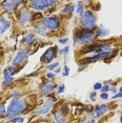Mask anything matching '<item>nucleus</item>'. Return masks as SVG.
I'll use <instances>...</instances> for the list:
<instances>
[{"label": "nucleus", "instance_id": "nucleus-1", "mask_svg": "<svg viewBox=\"0 0 122 123\" xmlns=\"http://www.w3.org/2000/svg\"><path fill=\"white\" fill-rule=\"evenodd\" d=\"M96 39V31L80 27V29H77L74 32V45L78 44V45L81 46H86L92 44Z\"/></svg>", "mask_w": 122, "mask_h": 123}, {"label": "nucleus", "instance_id": "nucleus-2", "mask_svg": "<svg viewBox=\"0 0 122 123\" xmlns=\"http://www.w3.org/2000/svg\"><path fill=\"white\" fill-rule=\"evenodd\" d=\"M27 102L25 99H23L22 97H15L13 98V100H11L9 106L6 108V115L5 118L13 119L15 117L19 116L20 114L24 113L26 110Z\"/></svg>", "mask_w": 122, "mask_h": 123}, {"label": "nucleus", "instance_id": "nucleus-3", "mask_svg": "<svg viewBox=\"0 0 122 123\" xmlns=\"http://www.w3.org/2000/svg\"><path fill=\"white\" fill-rule=\"evenodd\" d=\"M81 25L83 29L86 30H92V31H96L97 30V18L96 15L93 11L91 10H86L84 11L83 15L81 16Z\"/></svg>", "mask_w": 122, "mask_h": 123}, {"label": "nucleus", "instance_id": "nucleus-4", "mask_svg": "<svg viewBox=\"0 0 122 123\" xmlns=\"http://www.w3.org/2000/svg\"><path fill=\"white\" fill-rule=\"evenodd\" d=\"M112 49V45L110 43H92L90 45L83 46L82 49L80 51V54L85 55V54H90V53H95L99 54L102 52H109Z\"/></svg>", "mask_w": 122, "mask_h": 123}, {"label": "nucleus", "instance_id": "nucleus-5", "mask_svg": "<svg viewBox=\"0 0 122 123\" xmlns=\"http://www.w3.org/2000/svg\"><path fill=\"white\" fill-rule=\"evenodd\" d=\"M57 3L55 0H32L29 2L30 9L37 11V12H41V11L48 10L49 7L53 6Z\"/></svg>", "mask_w": 122, "mask_h": 123}, {"label": "nucleus", "instance_id": "nucleus-6", "mask_svg": "<svg viewBox=\"0 0 122 123\" xmlns=\"http://www.w3.org/2000/svg\"><path fill=\"white\" fill-rule=\"evenodd\" d=\"M41 24H42L46 30L57 31V30H59L61 22H60V19L58 18L57 16H46V17H42V19H41Z\"/></svg>", "mask_w": 122, "mask_h": 123}, {"label": "nucleus", "instance_id": "nucleus-7", "mask_svg": "<svg viewBox=\"0 0 122 123\" xmlns=\"http://www.w3.org/2000/svg\"><path fill=\"white\" fill-rule=\"evenodd\" d=\"M36 18L35 14L32 13L30 11L26 10V9H22L18 12L17 14V19L19 21V23L24 25L26 23H30V22L34 21V19Z\"/></svg>", "mask_w": 122, "mask_h": 123}, {"label": "nucleus", "instance_id": "nucleus-8", "mask_svg": "<svg viewBox=\"0 0 122 123\" xmlns=\"http://www.w3.org/2000/svg\"><path fill=\"white\" fill-rule=\"evenodd\" d=\"M27 3V1H21V0H5V1L1 2V7L3 9L5 12H14L18 9V6L20 4H24Z\"/></svg>", "mask_w": 122, "mask_h": 123}, {"label": "nucleus", "instance_id": "nucleus-9", "mask_svg": "<svg viewBox=\"0 0 122 123\" xmlns=\"http://www.w3.org/2000/svg\"><path fill=\"white\" fill-rule=\"evenodd\" d=\"M57 53H58L57 46L53 45V46H51V47H49V49L43 53V55L41 56V59H40L41 62H42V63H48V64H49L53 60L55 59V58H56Z\"/></svg>", "mask_w": 122, "mask_h": 123}, {"label": "nucleus", "instance_id": "nucleus-10", "mask_svg": "<svg viewBox=\"0 0 122 123\" xmlns=\"http://www.w3.org/2000/svg\"><path fill=\"white\" fill-rule=\"evenodd\" d=\"M56 87H57L56 82H54L53 80L43 81L42 84H41V86H40V97L48 96V95L51 94Z\"/></svg>", "mask_w": 122, "mask_h": 123}, {"label": "nucleus", "instance_id": "nucleus-11", "mask_svg": "<svg viewBox=\"0 0 122 123\" xmlns=\"http://www.w3.org/2000/svg\"><path fill=\"white\" fill-rule=\"evenodd\" d=\"M30 49H29V47L20 49V51L17 53V55L15 56L14 60H13V66L16 68V66L20 65L22 62H24V61L26 60V58L30 56Z\"/></svg>", "mask_w": 122, "mask_h": 123}, {"label": "nucleus", "instance_id": "nucleus-12", "mask_svg": "<svg viewBox=\"0 0 122 123\" xmlns=\"http://www.w3.org/2000/svg\"><path fill=\"white\" fill-rule=\"evenodd\" d=\"M54 106H55V101H53L52 99L48 98L43 105L39 106L38 108L35 110V115H46L48 113L51 111V110L54 107Z\"/></svg>", "mask_w": 122, "mask_h": 123}, {"label": "nucleus", "instance_id": "nucleus-13", "mask_svg": "<svg viewBox=\"0 0 122 123\" xmlns=\"http://www.w3.org/2000/svg\"><path fill=\"white\" fill-rule=\"evenodd\" d=\"M110 110V106L107 104H98L96 105V107H94V111L91 113V116H95L96 118H100L103 115H105Z\"/></svg>", "mask_w": 122, "mask_h": 123}, {"label": "nucleus", "instance_id": "nucleus-14", "mask_svg": "<svg viewBox=\"0 0 122 123\" xmlns=\"http://www.w3.org/2000/svg\"><path fill=\"white\" fill-rule=\"evenodd\" d=\"M11 25H12V22L9 19L4 18L3 16H0V35L4 34L11 27Z\"/></svg>", "mask_w": 122, "mask_h": 123}, {"label": "nucleus", "instance_id": "nucleus-15", "mask_svg": "<svg viewBox=\"0 0 122 123\" xmlns=\"http://www.w3.org/2000/svg\"><path fill=\"white\" fill-rule=\"evenodd\" d=\"M35 41H37L35 34H27L25 37L22 39V43L25 44V45H32L35 43Z\"/></svg>", "mask_w": 122, "mask_h": 123}, {"label": "nucleus", "instance_id": "nucleus-16", "mask_svg": "<svg viewBox=\"0 0 122 123\" xmlns=\"http://www.w3.org/2000/svg\"><path fill=\"white\" fill-rule=\"evenodd\" d=\"M3 84L4 86L5 85H9V84H11V83H13L14 82V78H13V76H11L10 75V73H9V71H7V68H4L3 69Z\"/></svg>", "mask_w": 122, "mask_h": 123}, {"label": "nucleus", "instance_id": "nucleus-17", "mask_svg": "<svg viewBox=\"0 0 122 123\" xmlns=\"http://www.w3.org/2000/svg\"><path fill=\"white\" fill-rule=\"evenodd\" d=\"M64 117H65L64 114L60 111V108H58V110L54 111V119L57 123H62L64 121Z\"/></svg>", "mask_w": 122, "mask_h": 123}, {"label": "nucleus", "instance_id": "nucleus-18", "mask_svg": "<svg viewBox=\"0 0 122 123\" xmlns=\"http://www.w3.org/2000/svg\"><path fill=\"white\" fill-rule=\"evenodd\" d=\"M106 35H109V30L103 25H99L96 30V36L97 37H105Z\"/></svg>", "mask_w": 122, "mask_h": 123}, {"label": "nucleus", "instance_id": "nucleus-19", "mask_svg": "<svg viewBox=\"0 0 122 123\" xmlns=\"http://www.w3.org/2000/svg\"><path fill=\"white\" fill-rule=\"evenodd\" d=\"M34 31L36 34H39V35H48V30L44 27L42 24H37V25H35L34 27Z\"/></svg>", "mask_w": 122, "mask_h": 123}, {"label": "nucleus", "instance_id": "nucleus-20", "mask_svg": "<svg viewBox=\"0 0 122 123\" xmlns=\"http://www.w3.org/2000/svg\"><path fill=\"white\" fill-rule=\"evenodd\" d=\"M74 11H75V6H74V5L68 4V5H66V6H64V9L61 11V13H62V14H70L72 12H74Z\"/></svg>", "mask_w": 122, "mask_h": 123}, {"label": "nucleus", "instance_id": "nucleus-21", "mask_svg": "<svg viewBox=\"0 0 122 123\" xmlns=\"http://www.w3.org/2000/svg\"><path fill=\"white\" fill-rule=\"evenodd\" d=\"M76 12L80 17L83 15V13H84V7H83V2L82 1L78 2V6H77V9H76Z\"/></svg>", "mask_w": 122, "mask_h": 123}, {"label": "nucleus", "instance_id": "nucleus-22", "mask_svg": "<svg viewBox=\"0 0 122 123\" xmlns=\"http://www.w3.org/2000/svg\"><path fill=\"white\" fill-rule=\"evenodd\" d=\"M57 66H59V62H53V63H49L45 66V69L48 71H54L55 68H57Z\"/></svg>", "mask_w": 122, "mask_h": 123}, {"label": "nucleus", "instance_id": "nucleus-23", "mask_svg": "<svg viewBox=\"0 0 122 123\" xmlns=\"http://www.w3.org/2000/svg\"><path fill=\"white\" fill-rule=\"evenodd\" d=\"M60 111H62L63 114H64V116H67V114L70 113V106H68L67 104H63V105H61Z\"/></svg>", "mask_w": 122, "mask_h": 123}, {"label": "nucleus", "instance_id": "nucleus-24", "mask_svg": "<svg viewBox=\"0 0 122 123\" xmlns=\"http://www.w3.org/2000/svg\"><path fill=\"white\" fill-rule=\"evenodd\" d=\"M5 115H6V108L3 103H1L0 104V117H5Z\"/></svg>", "mask_w": 122, "mask_h": 123}, {"label": "nucleus", "instance_id": "nucleus-25", "mask_svg": "<svg viewBox=\"0 0 122 123\" xmlns=\"http://www.w3.org/2000/svg\"><path fill=\"white\" fill-rule=\"evenodd\" d=\"M24 121L23 117H15V118L11 119V123H22Z\"/></svg>", "mask_w": 122, "mask_h": 123}, {"label": "nucleus", "instance_id": "nucleus-26", "mask_svg": "<svg viewBox=\"0 0 122 123\" xmlns=\"http://www.w3.org/2000/svg\"><path fill=\"white\" fill-rule=\"evenodd\" d=\"M7 71H9L11 76H14L16 73H18V71L16 69V68H15V66H13V65L12 66H9V68H7Z\"/></svg>", "mask_w": 122, "mask_h": 123}, {"label": "nucleus", "instance_id": "nucleus-27", "mask_svg": "<svg viewBox=\"0 0 122 123\" xmlns=\"http://www.w3.org/2000/svg\"><path fill=\"white\" fill-rule=\"evenodd\" d=\"M68 51H70V47H68V46H65L64 49H59V51H58V53H59L60 55H66V54L68 53Z\"/></svg>", "mask_w": 122, "mask_h": 123}, {"label": "nucleus", "instance_id": "nucleus-28", "mask_svg": "<svg viewBox=\"0 0 122 123\" xmlns=\"http://www.w3.org/2000/svg\"><path fill=\"white\" fill-rule=\"evenodd\" d=\"M64 89H65V86L64 85H59L58 86V89H57V92H56V94H62V93H64Z\"/></svg>", "mask_w": 122, "mask_h": 123}, {"label": "nucleus", "instance_id": "nucleus-29", "mask_svg": "<svg viewBox=\"0 0 122 123\" xmlns=\"http://www.w3.org/2000/svg\"><path fill=\"white\" fill-rule=\"evenodd\" d=\"M68 74H70V68L65 65L64 66V71H63V73H62V76L66 77V76H68Z\"/></svg>", "mask_w": 122, "mask_h": 123}, {"label": "nucleus", "instance_id": "nucleus-30", "mask_svg": "<svg viewBox=\"0 0 122 123\" xmlns=\"http://www.w3.org/2000/svg\"><path fill=\"white\" fill-rule=\"evenodd\" d=\"M55 76H56V74H55L54 72H49L48 74H46V79H49V80H51V79H53Z\"/></svg>", "mask_w": 122, "mask_h": 123}, {"label": "nucleus", "instance_id": "nucleus-31", "mask_svg": "<svg viewBox=\"0 0 122 123\" xmlns=\"http://www.w3.org/2000/svg\"><path fill=\"white\" fill-rule=\"evenodd\" d=\"M110 86L109 84H104V85H102V88H101V92L102 93H107V92H110Z\"/></svg>", "mask_w": 122, "mask_h": 123}, {"label": "nucleus", "instance_id": "nucleus-32", "mask_svg": "<svg viewBox=\"0 0 122 123\" xmlns=\"http://www.w3.org/2000/svg\"><path fill=\"white\" fill-rule=\"evenodd\" d=\"M101 88H102V83L97 82L94 84V89H95V91H99V89H101Z\"/></svg>", "mask_w": 122, "mask_h": 123}, {"label": "nucleus", "instance_id": "nucleus-33", "mask_svg": "<svg viewBox=\"0 0 122 123\" xmlns=\"http://www.w3.org/2000/svg\"><path fill=\"white\" fill-rule=\"evenodd\" d=\"M48 98H49V99H52L53 101H56V93H51V94H49L48 96H46Z\"/></svg>", "mask_w": 122, "mask_h": 123}, {"label": "nucleus", "instance_id": "nucleus-34", "mask_svg": "<svg viewBox=\"0 0 122 123\" xmlns=\"http://www.w3.org/2000/svg\"><path fill=\"white\" fill-rule=\"evenodd\" d=\"M68 42V38H60L59 39V43L61 44H66Z\"/></svg>", "mask_w": 122, "mask_h": 123}, {"label": "nucleus", "instance_id": "nucleus-35", "mask_svg": "<svg viewBox=\"0 0 122 123\" xmlns=\"http://www.w3.org/2000/svg\"><path fill=\"white\" fill-rule=\"evenodd\" d=\"M84 111L91 114L92 111H94V107H93V106H86V107H84Z\"/></svg>", "mask_w": 122, "mask_h": 123}, {"label": "nucleus", "instance_id": "nucleus-36", "mask_svg": "<svg viewBox=\"0 0 122 123\" xmlns=\"http://www.w3.org/2000/svg\"><path fill=\"white\" fill-rule=\"evenodd\" d=\"M100 98H101V99H103V100H107V99H109V94H107V93H101Z\"/></svg>", "mask_w": 122, "mask_h": 123}, {"label": "nucleus", "instance_id": "nucleus-37", "mask_svg": "<svg viewBox=\"0 0 122 123\" xmlns=\"http://www.w3.org/2000/svg\"><path fill=\"white\" fill-rule=\"evenodd\" d=\"M86 64H81V65H80L79 66V68H78V69H77V71H78V73H80V72H82L83 71V69H85V68H86Z\"/></svg>", "mask_w": 122, "mask_h": 123}, {"label": "nucleus", "instance_id": "nucleus-38", "mask_svg": "<svg viewBox=\"0 0 122 123\" xmlns=\"http://www.w3.org/2000/svg\"><path fill=\"white\" fill-rule=\"evenodd\" d=\"M96 96H97V93H96V92H93V93L91 94V96H90V99L92 100V101H95Z\"/></svg>", "mask_w": 122, "mask_h": 123}, {"label": "nucleus", "instance_id": "nucleus-39", "mask_svg": "<svg viewBox=\"0 0 122 123\" xmlns=\"http://www.w3.org/2000/svg\"><path fill=\"white\" fill-rule=\"evenodd\" d=\"M117 98H122V92H119V93L115 94L113 97V99H117Z\"/></svg>", "mask_w": 122, "mask_h": 123}, {"label": "nucleus", "instance_id": "nucleus-40", "mask_svg": "<svg viewBox=\"0 0 122 123\" xmlns=\"http://www.w3.org/2000/svg\"><path fill=\"white\" fill-rule=\"evenodd\" d=\"M110 92H112V93H114V94H117V88L114 87V86H113V87H110Z\"/></svg>", "mask_w": 122, "mask_h": 123}, {"label": "nucleus", "instance_id": "nucleus-41", "mask_svg": "<svg viewBox=\"0 0 122 123\" xmlns=\"http://www.w3.org/2000/svg\"><path fill=\"white\" fill-rule=\"evenodd\" d=\"M61 72V68H55V71H54V73L55 74H58V73H60Z\"/></svg>", "mask_w": 122, "mask_h": 123}, {"label": "nucleus", "instance_id": "nucleus-42", "mask_svg": "<svg viewBox=\"0 0 122 123\" xmlns=\"http://www.w3.org/2000/svg\"><path fill=\"white\" fill-rule=\"evenodd\" d=\"M85 120H87V117H86V116H83V118L80 120V123H83V122L85 121Z\"/></svg>", "mask_w": 122, "mask_h": 123}, {"label": "nucleus", "instance_id": "nucleus-43", "mask_svg": "<svg viewBox=\"0 0 122 123\" xmlns=\"http://www.w3.org/2000/svg\"><path fill=\"white\" fill-rule=\"evenodd\" d=\"M39 123H55L54 121H42V122H39Z\"/></svg>", "mask_w": 122, "mask_h": 123}, {"label": "nucleus", "instance_id": "nucleus-44", "mask_svg": "<svg viewBox=\"0 0 122 123\" xmlns=\"http://www.w3.org/2000/svg\"><path fill=\"white\" fill-rule=\"evenodd\" d=\"M90 123H96V119H91L90 120Z\"/></svg>", "mask_w": 122, "mask_h": 123}, {"label": "nucleus", "instance_id": "nucleus-45", "mask_svg": "<svg viewBox=\"0 0 122 123\" xmlns=\"http://www.w3.org/2000/svg\"><path fill=\"white\" fill-rule=\"evenodd\" d=\"M62 123H70V122H68V121H66V120H64V121H63Z\"/></svg>", "mask_w": 122, "mask_h": 123}, {"label": "nucleus", "instance_id": "nucleus-46", "mask_svg": "<svg viewBox=\"0 0 122 123\" xmlns=\"http://www.w3.org/2000/svg\"><path fill=\"white\" fill-rule=\"evenodd\" d=\"M120 122L122 123V115H121V116H120Z\"/></svg>", "mask_w": 122, "mask_h": 123}, {"label": "nucleus", "instance_id": "nucleus-47", "mask_svg": "<svg viewBox=\"0 0 122 123\" xmlns=\"http://www.w3.org/2000/svg\"><path fill=\"white\" fill-rule=\"evenodd\" d=\"M120 57H122V51L120 52Z\"/></svg>", "mask_w": 122, "mask_h": 123}, {"label": "nucleus", "instance_id": "nucleus-48", "mask_svg": "<svg viewBox=\"0 0 122 123\" xmlns=\"http://www.w3.org/2000/svg\"><path fill=\"white\" fill-rule=\"evenodd\" d=\"M119 92H122V86L120 87V89H119Z\"/></svg>", "mask_w": 122, "mask_h": 123}, {"label": "nucleus", "instance_id": "nucleus-49", "mask_svg": "<svg viewBox=\"0 0 122 123\" xmlns=\"http://www.w3.org/2000/svg\"><path fill=\"white\" fill-rule=\"evenodd\" d=\"M121 106H122V104H121Z\"/></svg>", "mask_w": 122, "mask_h": 123}, {"label": "nucleus", "instance_id": "nucleus-50", "mask_svg": "<svg viewBox=\"0 0 122 123\" xmlns=\"http://www.w3.org/2000/svg\"><path fill=\"white\" fill-rule=\"evenodd\" d=\"M10 123H11V122H10Z\"/></svg>", "mask_w": 122, "mask_h": 123}]
</instances>
